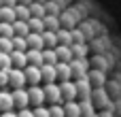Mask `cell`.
Wrapping results in <instances>:
<instances>
[{"mask_svg": "<svg viewBox=\"0 0 121 117\" xmlns=\"http://www.w3.org/2000/svg\"><path fill=\"white\" fill-rule=\"evenodd\" d=\"M43 87H45V98H47L49 104H60V102H64V100H62V87H60L57 81H55V83H45Z\"/></svg>", "mask_w": 121, "mask_h": 117, "instance_id": "6da1fadb", "label": "cell"}, {"mask_svg": "<svg viewBox=\"0 0 121 117\" xmlns=\"http://www.w3.org/2000/svg\"><path fill=\"white\" fill-rule=\"evenodd\" d=\"M23 75H26V83L28 87L30 85H40L43 83V75H40V66H34V64H28L23 68Z\"/></svg>", "mask_w": 121, "mask_h": 117, "instance_id": "7a4b0ae2", "label": "cell"}, {"mask_svg": "<svg viewBox=\"0 0 121 117\" xmlns=\"http://www.w3.org/2000/svg\"><path fill=\"white\" fill-rule=\"evenodd\" d=\"M28 96H30L32 109L47 102V98H45V87H40V85H30V87H28Z\"/></svg>", "mask_w": 121, "mask_h": 117, "instance_id": "3957f363", "label": "cell"}, {"mask_svg": "<svg viewBox=\"0 0 121 117\" xmlns=\"http://www.w3.org/2000/svg\"><path fill=\"white\" fill-rule=\"evenodd\" d=\"M26 75H23V68H11L9 70V87L17 90V87H26Z\"/></svg>", "mask_w": 121, "mask_h": 117, "instance_id": "277c9868", "label": "cell"}, {"mask_svg": "<svg viewBox=\"0 0 121 117\" xmlns=\"http://www.w3.org/2000/svg\"><path fill=\"white\" fill-rule=\"evenodd\" d=\"M13 100H15V109H28L30 107V96H28V87H17L13 90Z\"/></svg>", "mask_w": 121, "mask_h": 117, "instance_id": "5b68a950", "label": "cell"}, {"mask_svg": "<svg viewBox=\"0 0 121 117\" xmlns=\"http://www.w3.org/2000/svg\"><path fill=\"white\" fill-rule=\"evenodd\" d=\"M60 87H62V100L64 102H70V100H74L79 96V90H77L74 81H62Z\"/></svg>", "mask_w": 121, "mask_h": 117, "instance_id": "8992f818", "label": "cell"}, {"mask_svg": "<svg viewBox=\"0 0 121 117\" xmlns=\"http://www.w3.org/2000/svg\"><path fill=\"white\" fill-rule=\"evenodd\" d=\"M6 111H15L13 92H9V90H0V113H6Z\"/></svg>", "mask_w": 121, "mask_h": 117, "instance_id": "52a82bcc", "label": "cell"}, {"mask_svg": "<svg viewBox=\"0 0 121 117\" xmlns=\"http://www.w3.org/2000/svg\"><path fill=\"white\" fill-rule=\"evenodd\" d=\"M70 68H72V77H77V79H83V77H87V62H85V58L83 60H72L70 62Z\"/></svg>", "mask_w": 121, "mask_h": 117, "instance_id": "ba28073f", "label": "cell"}, {"mask_svg": "<svg viewBox=\"0 0 121 117\" xmlns=\"http://www.w3.org/2000/svg\"><path fill=\"white\" fill-rule=\"evenodd\" d=\"M28 40V49H45V38H43V32H30L26 36Z\"/></svg>", "mask_w": 121, "mask_h": 117, "instance_id": "9c48e42d", "label": "cell"}, {"mask_svg": "<svg viewBox=\"0 0 121 117\" xmlns=\"http://www.w3.org/2000/svg\"><path fill=\"white\" fill-rule=\"evenodd\" d=\"M40 75H43V83H55L57 81V70H55L53 64H43Z\"/></svg>", "mask_w": 121, "mask_h": 117, "instance_id": "30bf717a", "label": "cell"}, {"mask_svg": "<svg viewBox=\"0 0 121 117\" xmlns=\"http://www.w3.org/2000/svg\"><path fill=\"white\" fill-rule=\"evenodd\" d=\"M55 70H57V81H60V83L72 79V68H70V64H66V62H57V64H55Z\"/></svg>", "mask_w": 121, "mask_h": 117, "instance_id": "8fae6325", "label": "cell"}, {"mask_svg": "<svg viewBox=\"0 0 121 117\" xmlns=\"http://www.w3.org/2000/svg\"><path fill=\"white\" fill-rule=\"evenodd\" d=\"M55 53H57V62H66V64H70V62L74 60L72 49H70L68 45H57V47H55Z\"/></svg>", "mask_w": 121, "mask_h": 117, "instance_id": "7c38bea8", "label": "cell"}, {"mask_svg": "<svg viewBox=\"0 0 121 117\" xmlns=\"http://www.w3.org/2000/svg\"><path fill=\"white\" fill-rule=\"evenodd\" d=\"M11 62H13V68H26L28 66V55L26 51H11Z\"/></svg>", "mask_w": 121, "mask_h": 117, "instance_id": "4fadbf2b", "label": "cell"}, {"mask_svg": "<svg viewBox=\"0 0 121 117\" xmlns=\"http://www.w3.org/2000/svg\"><path fill=\"white\" fill-rule=\"evenodd\" d=\"M26 55H28V64H34V66H43V64H45L43 49H28Z\"/></svg>", "mask_w": 121, "mask_h": 117, "instance_id": "5bb4252c", "label": "cell"}, {"mask_svg": "<svg viewBox=\"0 0 121 117\" xmlns=\"http://www.w3.org/2000/svg\"><path fill=\"white\" fill-rule=\"evenodd\" d=\"M64 111H66V117H81V102L77 100L64 102Z\"/></svg>", "mask_w": 121, "mask_h": 117, "instance_id": "9a60e30c", "label": "cell"}, {"mask_svg": "<svg viewBox=\"0 0 121 117\" xmlns=\"http://www.w3.org/2000/svg\"><path fill=\"white\" fill-rule=\"evenodd\" d=\"M13 32H15V36H28V34H30V26H28V21H23V19H15V21H13Z\"/></svg>", "mask_w": 121, "mask_h": 117, "instance_id": "2e32d148", "label": "cell"}, {"mask_svg": "<svg viewBox=\"0 0 121 117\" xmlns=\"http://www.w3.org/2000/svg\"><path fill=\"white\" fill-rule=\"evenodd\" d=\"M17 19V15H15V6H0V21H9V23H13Z\"/></svg>", "mask_w": 121, "mask_h": 117, "instance_id": "e0dca14e", "label": "cell"}, {"mask_svg": "<svg viewBox=\"0 0 121 117\" xmlns=\"http://www.w3.org/2000/svg\"><path fill=\"white\" fill-rule=\"evenodd\" d=\"M30 13H32V17H45L47 15V4H43V2H30Z\"/></svg>", "mask_w": 121, "mask_h": 117, "instance_id": "ac0fdd59", "label": "cell"}, {"mask_svg": "<svg viewBox=\"0 0 121 117\" xmlns=\"http://www.w3.org/2000/svg\"><path fill=\"white\" fill-rule=\"evenodd\" d=\"M28 26H30V32H45V17H30Z\"/></svg>", "mask_w": 121, "mask_h": 117, "instance_id": "d6986e66", "label": "cell"}, {"mask_svg": "<svg viewBox=\"0 0 121 117\" xmlns=\"http://www.w3.org/2000/svg\"><path fill=\"white\" fill-rule=\"evenodd\" d=\"M45 30H51V32H57V30H60V19H57V15H51V13L45 15Z\"/></svg>", "mask_w": 121, "mask_h": 117, "instance_id": "ffe728a7", "label": "cell"}, {"mask_svg": "<svg viewBox=\"0 0 121 117\" xmlns=\"http://www.w3.org/2000/svg\"><path fill=\"white\" fill-rule=\"evenodd\" d=\"M43 38H45V47L49 49H55L60 43H57V32H51V30H45L43 32Z\"/></svg>", "mask_w": 121, "mask_h": 117, "instance_id": "44dd1931", "label": "cell"}, {"mask_svg": "<svg viewBox=\"0 0 121 117\" xmlns=\"http://www.w3.org/2000/svg\"><path fill=\"white\" fill-rule=\"evenodd\" d=\"M15 15H17V19L28 21V19L32 17V13H30V4H17V6H15Z\"/></svg>", "mask_w": 121, "mask_h": 117, "instance_id": "7402d4cb", "label": "cell"}, {"mask_svg": "<svg viewBox=\"0 0 121 117\" xmlns=\"http://www.w3.org/2000/svg\"><path fill=\"white\" fill-rule=\"evenodd\" d=\"M57 43H60V45L72 47V34H70L68 30H57Z\"/></svg>", "mask_w": 121, "mask_h": 117, "instance_id": "603a6c76", "label": "cell"}, {"mask_svg": "<svg viewBox=\"0 0 121 117\" xmlns=\"http://www.w3.org/2000/svg\"><path fill=\"white\" fill-rule=\"evenodd\" d=\"M43 58H45V64H57V53H55V49H49V47H45L43 49Z\"/></svg>", "mask_w": 121, "mask_h": 117, "instance_id": "cb8c5ba5", "label": "cell"}, {"mask_svg": "<svg viewBox=\"0 0 121 117\" xmlns=\"http://www.w3.org/2000/svg\"><path fill=\"white\" fill-rule=\"evenodd\" d=\"M13 49H15V51H28V40H26V36H13Z\"/></svg>", "mask_w": 121, "mask_h": 117, "instance_id": "d4e9b609", "label": "cell"}, {"mask_svg": "<svg viewBox=\"0 0 121 117\" xmlns=\"http://www.w3.org/2000/svg\"><path fill=\"white\" fill-rule=\"evenodd\" d=\"M0 36H4V38H13V36H15V32H13V23H9V21H0Z\"/></svg>", "mask_w": 121, "mask_h": 117, "instance_id": "484cf974", "label": "cell"}, {"mask_svg": "<svg viewBox=\"0 0 121 117\" xmlns=\"http://www.w3.org/2000/svg\"><path fill=\"white\" fill-rule=\"evenodd\" d=\"M81 117H96L94 115V104H91V100H83V102H81Z\"/></svg>", "mask_w": 121, "mask_h": 117, "instance_id": "4316f807", "label": "cell"}, {"mask_svg": "<svg viewBox=\"0 0 121 117\" xmlns=\"http://www.w3.org/2000/svg\"><path fill=\"white\" fill-rule=\"evenodd\" d=\"M70 49H72V55H74L77 60H83V58H85V53H87V47H85L83 43H79V45H74V43H72V47H70Z\"/></svg>", "mask_w": 121, "mask_h": 117, "instance_id": "83f0119b", "label": "cell"}, {"mask_svg": "<svg viewBox=\"0 0 121 117\" xmlns=\"http://www.w3.org/2000/svg\"><path fill=\"white\" fill-rule=\"evenodd\" d=\"M13 62H11V53H2L0 51V70H11Z\"/></svg>", "mask_w": 121, "mask_h": 117, "instance_id": "f1b7e54d", "label": "cell"}, {"mask_svg": "<svg viewBox=\"0 0 121 117\" xmlns=\"http://www.w3.org/2000/svg\"><path fill=\"white\" fill-rule=\"evenodd\" d=\"M49 113H51V117H66L64 102H60V104H51V107H49Z\"/></svg>", "mask_w": 121, "mask_h": 117, "instance_id": "f546056e", "label": "cell"}, {"mask_svg": "<svg viewBox=\"0 0 121 117\" xmlns=\"http://www.w3.org/2000/svg\"><path fill=\"white\" fill-rule=\"evenodd\" d=\"M0 51H2V53H11V51H13V38L0 36Z\"/></svg>", "mask_w": 121, "mask_h": 117, "instance_id": "4dcf8cb0", "label": "cell"}, {"mask_svg": "<svg viewBox=\"0 0 121 117\" xmlns=\"http://www.w3.org/2000/svg\"><path fill=\"white\" fill-rule=\"evenodd\" d=\"M34 117H51V113H49V107H45V104L34 107Z\"/></svg>", "mask_w": 121, "mask_h": 117, "instance_id": "1f68e13d", "label": "cell"}, {"mask_svg": "<svg viewBox=\"0 0 121 117\" xmlns=\"http://www.w3.org/2000/svg\"><path fill=\"white\" fill-rule=\"evenodd\" d=\"M9 87V70H0V90Z\"/></svg>", "mask_w": 121, "mask_h": 117, "instance_id": "d6a6232c", "label": "cell"}, {"mask_svg": "<svg viewBox=\"0 0 121 117\" xmlns=\"http://www.w3.org/2000/svg\"><path fill=\"white\" fill-rule=\"evenodd\" d=\"M17 115L19 117H34V109H21V111H17Z\"/></svg>", "mask_w": 121, "mask_h": 117, "instance_id": "836d02e7", "label": "cell"}, {"mask_svg": "<svg viewBox=\"0 0 121 117\" xmlns=\"http://www.w3.org/2000/svg\"><path fill=\"white\" fill-rule=\"evenodd\" d=\"M2 2V6H17L19 4V0H0Z\"/></svg>", "mask_w": 121, "mask_h": 117, "instance_id": "e575fe53", "label": "cell"}, {"mask_svg": "<svg viewBox=\"0 0 121 117\" xmlns=\"http://www.w3.org/2000/svg\"><path fill=\"white\" fill-rule=\"evenodd\" d=\"M0 117H19L17 111H6V113H0Z\"/></svg>", "mask_w": 121, "mask_h": 117, "instance_id": "d590c367", "label": "cell"}, {"mask_svg": "<svg viewBox=\"0 0 121 117\" xmlns=\"http://www.w3.org/2000/svg\"><path fill=\"white\" fill-rule=\"evenodd\" d=\"M32 0H19V4H30Z\"/></svg>", "mask_w": 121, "mask_h": 117, "instance_id": "8d00e7d4", "label": "cell"}, {"mask_svg": "<svg viewBox=\"0 0 121 117\" xmlns=\"http://www.w3.org/2000/svg\"><path fill=\"white\" fill-rule=\"evenodd\" d=\"M0 6H2V2H0Z\"/></svg>", "mask_w": 121, "mask_h": 117, "instance_id": "74e56055", "label": "cell"}]
</instances>
